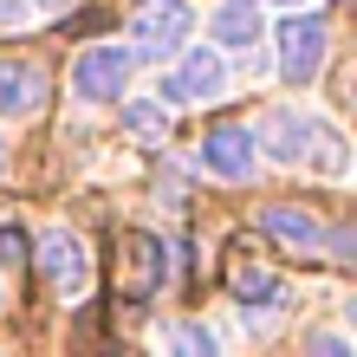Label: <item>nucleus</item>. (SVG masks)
Masks as SVG:
<instances>
[{"label": "nucleus", "mask_w": 357, "mask_h": 357, "mask_svg": "<svg viewBox=\"0 0 357 357\" xmlns=\"http://www.w3.org/2000/svg\"><path fill=\"white\" fill-rule=\"evenodd\" d=\"M0 169H7V137H0Z\"/></svg>", "instance_id": "17"}, {"label": "nucleus", "mask_w": 357, "mask_h": 357, "mask_svg": "<svg viewBox=\"0 0 357 357\" xmlns=\"http://www.w3.org/2000/svg\"><path fill=\"white\" fill-rule=\"evenodd\" d=\"M273 7H299V0H273Z\"/></svg>", "instance_id": "18"}, {"label": "nucleus", "mask_w": 357, "mask_h": 357, "mask_svg": "<svg viewBox=\"0 0 357 357\" xmlns=\"http://www.w3.org/2000/svg\"><path fill=\"white\" fill-rule=\"evenodd\" d=\"M260 227H266V234H280V241H292L299 254H305V247H325V227L312 221V215H299V208H266Z\"/></svg>", "instance_id": "11"}, {"label": "nucleus", "mask_w": 357, "mask_h": 357, "mask_svg": "<svg viewBox=\"0 0 357 357\" xmlns=\"http://www.w3.org/2000/svg\"><path fill=\"white\" fill-rule=\"evenodd\" d=\"M188 33H195L188 0H137L130 7V52L137 59H169L176 46H188Z\"/></svg>", "instance_id": "1"}, {"label": "nucleus", "mask_w": 357, "mask_h": 357, "mask_svg": "<svg viewBox=\"0 0 357 357\" xmlns=\"http://www.w3.org/2000/svg\"><path fill=\"white\" fill-rule=\"evenodd\" d=\"M46 72L39 66H20V59H0V117H26L46 104Z\"/></svg>", "instance_id": "9"}, {"label": "nucleus", "mask_w": 357, "mask_h": 357, "mask_svg": "<svg viewBox=\"0 0 357 357\" xmlns=\"http://www.w3.org/2000/svg\"><path fill=\"white\" fill-rule=\"evenodd\" d=\"M169 344H176V351H215V331H208V325H176Z\"/></svg>", "instance_id": "14"}, {"label": "nucleus", "mask_w": 357, "mask_h": 357, "mask_svg": "<svg viewBox=\"0 0 357 357\" xmlns=\"http://www.w3.org/2000/svg\"><path fill=\"white\" fill-rule=\"evenodd\" d=\"M26 20H33L26 0H0V26H26Z\"/></svg>", "instance_id": "15"}, {"label": "nucleus", "mask_w": 357, "mask_h": 357, "mask_svg": "<svg viewBox=\"0 0 357 357\" xmlns=\"http://www.w3.org/2000/svg\"><path fill=\"white\" fill-rule=\"evenodd\" d=\"M208 33H215V46H227V52H254L260 46V0H221L215 7V20H208Z\"/></svg>", "instance_id": "8"}, {"label": "nucleus", "mask_w": 357, "mask_h": 357, "mask_svg": "<svg viewBox=\"0 0 357 357\" xmlns=\"http://www.w3.org/2000/svg\"><path fill=\"white\" fill-rule=\"evenodd\" d=\"M221 91H227V66H221V52H208V46H195L169 78H162V98L169 104H215Z\"/></svg>", "instance_id": "5"}, {"label": "nucleus", "mask_w": 357, "mask_h": 357, "mask_svg": "<svg viewBox=\"0 0 357 357\" xmlns=\"http://www.w3.org/2000/svg\"><path fill=\"white\" fill-rule=\"evenodd\" d=\"M130 66H137L130 46H85V52H78V66H72V98L117 104L123 85H130Z\"/></svg>", "instance_id": "2"}, {"label": "nucleus", "mask_w": 357, "mask_h": 357, "mask_svg": "<svg viewBox=\"0 0 357 357\" xmlns=\"http://www.w3.org/2000/svg\"><path fill=\"white\" fill-rule=\"evenodd\" d=\"M39 266H46L52 292H78V286H85V241H78L72 227H46V241H39Z\"/></svg>", "instance_id": "7"}, {"label": "nucleus", "mask_w": 357, "mask_h": 357, "mask_svg": "<svg viewBox=\"0 0 357 357\" xmlns=\"http://www.w3.org/2000/svg\"><path fill=\"white\" fill-rule=\"evenodd\" d=\"M39 7H46V13H59V7H72V0H39Z\"/></svg>", "instance_id": "16"}, {"label": "nucleus", "mask_w": 357, "mask_h": 357, "mask_svg": "<svg viewBox=\"0 0 357 357\" xmlns=\"http://www.w3.org/2000/svg\"><path fill=\"white\" fill-rule=\"evenodd\" d=\"M319 137H325V123H319V117H305V111H273V117L260 123V143H266L280 162H305Z\"/></svg>", "instance_id": "6"}, {"label": "nucleus", "mask_w": 357, "mask_h": 357, "mask_svg": "<svg viewBox=\"0 0 357 357\" xmlns=\"http://www.w3.org/2000/svg\"><path fill=\"white\" fill-rule=\"evenodd\" d=\"M325 46H331V26L319 13H292L280 26V78L286 85H312L325 66Z\"/></svg>", "instance_id": "3"}, {"label": "nucleus", "mask_w": 357, "mask_h": 357, "mask_svg": "<svg viewBox=\"0 0 357 357\" xmlns=\"http://www.w3.org/2000/svg\"><path fill=\"white\" fill-rule=\"evenodd\" d=\"M227 286H234V299L241 305H280V280H273V273L266 266H254V260H234V266H227Z\"/></svg>", "instance_id": "10"}, {"label": "nucleus", "mask_w": 357, "mask_h": 357, "mask_svg": "<svg viewBox=\"0 0 357 357\" xmlns=\"http://www.w3.org/2000/svg\"><path fill=\"white\" fill-rule=\"evenodd\" d=\"M123 123H130V137H143V143H162V130H169L156 104H130V111H123Z\"/></svg>", "instance_id": "13"}, {"label": "nucleus", "mask_w": 357, "mask_h": 357, "mask_svg": "<svg viewBox=\"0 0 357 357\" xmlns=\"http://www.w3.org/2000/svg\"><path fill=\"white\" fill-rule=\"evenodd\" d=\"M162 286V247L156 241H130V299H150V292Z\"/></svg>", "instance_id": "12"}, {"label": "nucleus", "mask_w": 357, "mask_h": 357, "mask_svg": "<svg viewBox=\"0 0 357 357\" xmlns=\"http://www.w3.org/2000/svg\"><path fill=\"white\" fill-rule=\"evenodd\" d=\"M260 137L247 130V123H215V130L202 137V169L208 176H221V182H254V169H260Z\"/></svg>", "instance_id": "4"}]
</instances>
